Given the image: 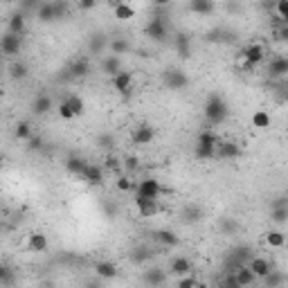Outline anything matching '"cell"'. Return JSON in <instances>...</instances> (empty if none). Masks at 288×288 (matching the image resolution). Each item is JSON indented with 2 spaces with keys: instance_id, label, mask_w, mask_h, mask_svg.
I'll use <instances>...</instances> for the list:
<instances>
[{
  "instance_id": "1",
  "label": "cell",
  "mask_w": 288,
  "mask_h": 288,
  "mask_svg": "<svg viewBox=\"0 0 288 288\" xmlns=\"http://www.w3.org/2000/svg\"><path fill=\"white\" fill-rule=\"evenodd\" d=\"M230 115V106L228 101H225L218 93H212L210 97L205 101V120L207 124H212V126H221V124L228 120Z\"/></svg>"
},
{
  "instance_id": "2",
  "label": "cell",
  "mask_w": 288,
  "mask_h": 288,
  "mask_svg": "<svg viewBox=\"0 0 288 288\" xmlns=\"http://www.w3.org/2000/svg\"><path fill=\"white\" fill-rule=\"evenodd\" d=\"M263 59H266V48H263L261 43L246 45L239 54V61H241V68H243V70H255V65H259Z\"/></svg>"
},
{
  "instance_id": "3",
  "label": "cell",
  "mask_w": 288,
  "mask_h": 288,
  "mask_svg": "<svg viewBox=\"0 0 288 288\" xmlns=\"http://www.w3.org/2000/svg\"><path fill=\"white\" fill-rule=\"evenodd\" d=\"M144 34L156 43H165L169 41V25L165 20V16H153L144 27Z\"/></svg>"
},
{
  "instance_id": "4",
  "label": "cell",
  "mask_w": 288,
  "mask_h": 288,
  "mask_svg": "<svg viewBox=\"0 0 288 288\" xmlns=\"http://www.w3.org/2000/svg\"><path fill=\"white\" fill-rule=\"evenodd\" d=\"M162 83L169 90H185L189 86V77L180 68H169V70H165V75H162Z\"/></svg>"
},
{
  "instance_id": "5",
  "label": "cell",
  "mask_w": 288,
  "mask_h": 288,
  "mask_svg": "<svg viewBox=\"0 0 288 288\" xmlns=\"http://www.w3.org/2000/svg\"><path fill=\"white\" fill-rule=\"evenodd\" d=\"M20 48H23V36H18V34L7 32L5 36H0V54L14 56L20 52Z\"/></svg>"
},
{
  "instance_id": "6",
  "label": "cell",
  "mask_w": 288,
  "mask_h": 288,
  "mask_svg": "<svg viewBox=\"0 0 288 288\" xmlns=\"http://www.w3.org/2000/svg\"><path fill=\"white\" fill-rule=\"evenodd\" d=\"M110 79H113V88H115L122 97H128V95H131V90H133V72L120 70L117 75H113Z\"/></svg>"
},
{
  "instance_id": "7",
  "label": "cell",
  "mask_w": 288,
  "mask_h": 288,
  "mask_svg": "<svg viewBox=\"0 0 288 288\" xmlns=\"http://www.w3.org/2000/svg\"><path fill=\"white\" fill-rule=\"evenodd\" d=\"M160 194H165V187L158 183L156 178H144L138 185V196H146V198H158Z\"/></svg>"
},
{
  "instance_id": "8",
  "label": "cell",
  "mask_w": 288,
  "mask_h": 288,
  "mask_svg": "<svg viewBox=\"0 0 288 288\" xmlns=\"http://www.w3.org/2000/svg\"><path fill=\"white\" fill-rule=\"evenodd\" d=\"M156 138V128L151 126V124H140V126H135V131L131 135L133 144L138 146H144V144H151Z\"/></svg>"
},
{
  "instance_id": "9",
  "label": "cell",
  "mask_w": 288,
  "mask_h": 288,
  "mask_svg": "<svg viewBox=\"0 0 288 288\" xmlns=\"http://www.w3.org/2000/svg\"><path fill=\"white\" fill-rule=\"evenodd\" d=\"M241 156V146L232 142V140H228V142H218L216 144V158H221V160H236V158Z\"/></svg>"
},
{
  "instance_id": "10",
  "label": "cell",
  "mask_w": 288,
  "mask_h": 288,
  "mask_svg": "<svg viewBox=\"0 0 288 288\" xmlns=\"http://www.w3.org/2000/svg\"><path fill=\"white\" fill-rule=\"evenodd\" d=\"M246 266L250 268L252 273H255L257 279H263V277H266V275L270 273V270H273V266H270V261H268L266 257H250Z\"/></svg>"
},
{
  "instance_id": "11",
  "label": "cell",
  "mask_w": 288,
  "mask_h": 288,
  "mask_svg": "<svg viewBox=\"0 0 288 288\" xmlns=\"http://www.w3.org/2000/svg\"><path fill=\"white\" fill-rule=\"evenodd\" d=\"M135 207H138L140 216H153L160 212L158 198H146V196H135Z\"/></svg>"
},
{
  "instance_id": "12",
  "label": "cell",
  "mask_w": 288,
  "mask_h": 288,
  "mask_svg": "<svg viewBox=\"0 0 288 288\" xmlns=\"http://www.w3.org/2000/svg\"><path fill=\"white\" fill-rule=\"evenodd\" d=\"M68 72H70L75 79H83L90 75V61L86 56H77L75 61H72L70 65H68Z\"/></svg>"
},
{
  "instance_id": "13",
  "label": "cell",
  "mask_w": 288,
  "mask_h": 288,
  "mask_svg": "<svg viewBox=\"0 0 288 288\" xmlns=\"http://www.w3.org/2000/svg\"><path fill=\"white\" fill-rule=\"evenodd\" d=\"M268 75L273 79H284L288 75V59L286 56H275L268 65Z\"/></svg>"
},
{
  "instance_id": "14",
  "label": "cell",
  "mask_w": 288,
  "mask_h": 288,
  "mask_svg": "<svg viewBox=\"0 0 288 288\" xmlns=\"http://www.w3.org/2000/svg\"><path fill=\"white\" fill-rule=\"evenodd\" d=\"M218 142H221V138H218L212 128H203V131L198 133V140H196V146H203V149H216Z\"/></svg>"
},
{
  "instance_id": "15",
  "label": "cell",
  "mask_w": 288,
  "mask_h": 288,
  "mask_svg": "<svg viewBox=\"0 0 288 288\" xmlns=\"http://www.w3.org/2000/svg\"><path fill=\"white\" fill-rule=\"evenodd\" d=\"M183 221L185 223H201L203 218H205V212H203V207H198L196 203H191V205H185L183 207Z\"/></svg>"
},
{
  "instance_id": "16",
  "label": "cell",
  "mask_w": 288,
  "mask_h": 288,
  "mask_svg": "<svg viewBox=\"0 0 288 288\" xmlns=\"http://www.w3.org/2000/svg\"><path fill=\"white\" fill-rule=\"evenodd\" d=\"M101 70H104L108 77L117 75L120 70H124V68H122V56H117V54L104 56V59H101Z\"/></svg>"
},
{
  "instance_id": "17",
  "label": "cell",
  "mask_w": 288,
  "mask_h": 288,
  "mask_svg": "<svg viewBox=\"0 0 288 288\" xmlns=\"http://www.w3.org/2000/svg\"><path fill=\"white\" fill-rule=\"evenodd\" d=\"M176 52H178V56L180 59H189L191 56V36L189 34H176Z\"/></svg>"
},
{
  "instance_id": "18",
  "label": "cell",
  "mask_w": 288,
  "mask_h": 288,
  "mask_svg": "<svg viewBox=\"0 0 288 288\" xmlns=\"http://www.w3.org/2000/svg\"><path fill=\"white\" fill-rule=\"evenodd\" d=\"M81 178L86 180V183H90V185H95V187H97V185L104 183V171H101V167H97V165H86Z\"/></svg>"
},
{
  "instance_id": "19",
  "label": "cell",
  "mask_w": 288,
  "mask_h": 288,
  "mask_svg": "<svg viewBox=\"0 0 288 288\" xmlns=\"http://www.w3.org/2000/svg\"><path fill=\"white\" fill-rule=\"evenodd\" d=\"M234 279H236V286L239 288H246V286H252L257 281L255 277V273H252L248 266H241V268H236L234 270Z\"/></svg>"
},
{
  "instance_id": "20",
  "label": "cell",
  "mask_w": 288,
  "mask_h": 288,
  "mask_svg": "<svg viewBox=\"0 0 288 288\" xmlns=\"http://www.w3.org/2000/svg\"><path fill=\"white\" fill-rule=\"evenodd\" d=\"M88 50H90V54H104L108 50V38L104 34H93L88 41Z\"/></svg>"
},
{
  "instance_id": "21",
  "label": "cell",
  "mask_w": 288,
  "mask_h": 288,
  "mask_svg": "<svg viewBox=\"0 0 288 288\" xmlns=\"http://www.w3.org/2000/svg\"><path fill=\"white\" fill-rule=\"evenodd\" d=\"M156 239H158V243H160L162 248H176L180 243V236L176 232H171V230H158Z\"/></svg>"
},
{
  "instance_id": "22",
  "label": "cell",
  "mask_w": 288,
  "mask_h": 288,
  "mask_svg": "<svg viewBox=\"0 0 288 288\" xmlns=\"http://www.w3.org/2000/svg\"><path fill=\"white\" fill-rule=\"evenodd\" d=\"M25 27H27V20H25V14H23V11H16V14H11L9 25H7V32H11V34H18V36H23Z\"/></svg>"
},
{
  "instance_id": "23",
  "label": "cell",
  "mask_w": 288,
  "mask_h": 288,
  "mask_svg": "<svg viewBox=\"0 0 288 288\" xmlns=\"http://www.w3.org/2000/svg\"><path fill=\"white\" fill-rule=\"evenodd\" d=\"M32 110H34V115H48V113L52 110V99H50L48 95H38V97L32 101Z\"/></svg>"
},
{
  "instance_id": "24",
  "label": "cell",
  "mask_w": 288,
  "mask_h": 288,
  "mask_svg": "<svg viewBox=\"0 0 288 288\" xmlns=\"http://www.w3.org/2000/svg\"><path fill=\"white\" fill-rule=\"evenodd\" d=\"M95 273L101 279H113V277H117V266L113 261H99V263H95Z\"/></svg>"
},
{
  "instance_id": "25",
  "label": "cell",
  "mask_w": 288,
  "mask_h": 288,
  "mask_svg": "<svg viewBox=\"0 0 288 288\" xmlns=\"http://www.w3.org/2000/svg\"><path fill=\"white\" fill-rule=\"evenodd\" d=\"M189 9L198 16H210L214 11V0H189Z\"/></svg>"
},
{
  "instance_id": "26",
  "label": "cell",
  "mask_w": 288,
  "mask_h": 288,
  "mask_svg": "<svg viewBox=\"0 0 288 288\" xmlns=\"http://www.w3.org/2000/svg\"><path fill=\"white\" fill-rule=\"evenodd\" d=\"M169 270H171L173 275H178V277H183V275H189V273H191V261H189L187 257H176V259L171 261V268H169Z\"/></svg>"
},
{
  "instance_id": "27",
  "label": "cell",
  "mask_w": 288,
  "mask_h": 288,
  "mask_svg": "<svg viewBox=\"0 0 288 288\" xmlns=\"http://www.w3.org/2000/svg\"><path fill=\"white\" fill-rule=\"evenodd\" d=\"M108 50H110V54L122 56V54L131 52V43H128L126 38H110V41H108Z\"/></svg>"
},
{
  "instance_id": "28",
  "label": "cell",
  "mask_w": 288,
  "mask_h": 288,
  "mask_svg": "<svg viewBox=\"0 0 288 288\" xmlns=\"http://www.w3.org/2000/svg\"><path fill=\"white\" fill-rule=\"evenodd\" d=\"M27 75H30V68H27V63H23V61H14L9 65V77L14 81H23V79H27Z\"/></svg>"
},
{
  "instance_id": "29",
  "label": "cell",
  "mask_w": 288,
  "mask_h": 288,
  "mask_svg": "<svg viewBox=\"0 0 288 288\" xmlns=\"http://www.w3.org/2000/svg\"><path fill=\"white\" fill-rule=\"evenodd\" d=\"M48 236H45L43 232H34L30 234V250L32 252H45L48 250Z\"/></svg>"
},
{
  "instance_id": "30",
  "label": "cell",
  "mask_w": 288,
  "mask_h": 288,
  "mask_svg": "<svg viewBox=\"0 0 288 288\" xmlns=\"http://www.w3.org/2000/svg\"><path fill=\"white\" fill-rule=\"evenodd\" d=\"M142 281L144 284H149V286H162L167 281V277H165V273H162L160 268H153V270H146Z\"/></svg>"
},
{
  "instance_id": "31",
  "label": "cell",
  "mask_w": 288,
  "mask_h": 288,
  "mask_svg": "<svg viewBox=\"0 0 288 288\" xmlns=\"http://www.w3.org/2000/svg\"><path fill=\"white\" fill-rule=\"evenodd\" d=\"M88 162L83 160V158H79V156H72V158H68V162H65V169L72 173V176H81L83 173V169H86Z\"/></svg>"
},
{
  "instance_id": "32",
  "label": "cell",
  "mask_w": 288,
  "mask_h": 288,
  "mask_svg": "<svg viewBox=\"0 0 288 288\" xmlns=\"http://www.w3.org/2000/svg\"><path fill=\"white\" fill-rule=\"evenodd\" d=\"M113 14H115V18H117V20H131V18H135V9L126 3V0L117 5V7L113 9Z\"/></svg>"
},
{
  "instance_id": "33",
  "label": "cell",
  "mask_w": 288,
  "mask_h": 288,
  "mask_svg": "<svg viewBox=\"0 0 288 288\" xmlns=\"http://www.w3.org/2000/svg\"><path fill=\"white\" fill-rule=\"evenodd\" d=\"M270 218H273L275 223H279V225H284V223H286V218H288V207H286V203H284V201L275 203L273 212H270Z\"/></svg>"
},
{
  "instance_id": "34",
  "label": "cell",
  "mask_w": 288,
  "mask_h": 288,
  "mask_svg": "<svg viewBox=\"0 0 288 288\" xmlns=\"http://www.w3.org/2000/svg\"><path fill=\"white\" fill-rule=\"evenodd\" d=\"M14 135H16V140L27 142V140H30V135H32V124L27 120H20L18 124H16V128H14Z\"/></svg>"
},
{
  "instance_id": "35",
  "label": "cell",
  "mask_w": 288,
  "mask_h": 288,
  "mask_svg": "<svg viewBox=\"0 0 288 288\" xmlns=\"http://www.w3.org/2000/svg\"><path fill=\"white\" fill-rule=\"evenodd\" d=\"M266 243L270 248H284L286 246V234L281 230H273V232L266 234Z\"/></svg>"
},
{
  "instance_id": "36",
  "label": "cell",
  "mask_w": 288,
  "mask_h": 288,
  "mask_svg": "<svg viewBox=\"0 0 288 288\" xmlns=\"http://www.w3.org/2000/svg\"><path fill=\"white\" fill-rule=\"evenodd\" d=\"M34 14H36V18L41 20V23H52V20H54L52 5H50V3H41V5L36 7V11H34Z\"/></svg>"
},
{
  "instance_id": "37",
  "label": "cell",
  "mask_w": 288,
  "mask_h": 288,
  "mask_svg": "<svg viewBox=\"0 0 288 288\" xmlns=\"http://www.w3.org/2000/svg\"><path fill=\"white\" fill-rule=\"evenodd\" d=\"M252 126H255V128H268L270 126V113L255 110V113H252Z\"/></svg>"
},
{
  "instance_id": "38",
  "label": "cell",
  "mask_w": 288,
  "mask_h": 288,
  "mask_svg": "<svg viewBox=\"0 0 288 288\" xmlns=\"http://www.w3.org/2000/svg\"><path fill=\"white\" fill-rule=\"evenodd\" d=\"M263 279H266V286H268V288H279V286L286 284V277L279 273V270H270V273H268Z\"/></svg>"
},
{
  "instance_id": "39",
  "label": "cell",
  "mask_w": 288,
  "mask_h": 288,
  "mask_svg": "<svg viewBox=\"0 0 288 288\" xmlns=\"http://www.w3.org/2000/svg\"><path fill=\"white\" fill-rule=\"evenodd\" d=\"M50 5H52L54 20L65 18V14H68V3H65V0H50Z\"/></svg>"
},
{
  "instance_id": "40",
  "label": "cell",
  "mask_w": 288,
  "mask_h": 288,
  "mask_svg": "<svg viewBox=\"0 0 288 288\" xmlns=\"http://www.w3.org/2000/svg\"><path fill=\"white\" fill-rule=\"evenodd\" d=\"M65 101H68V106L72 108V113H75V117L83 115V108H86V104H83V99L79 97V95H70V97H68Z\"/></svg>"
},
{
  "instance_id": "41",
  "label": "cell",
  "mask_w": 288,
  "mask_h": 288,
  "mask_svg": "<svg viewBox=\"0 0 288 288\" xmlns=\"http://www.w3.org/2000/svg\"><path fill=\"white\" fill-rule=\"evenodd\" d=\"M149 257H151V250L146 246L133 248V252H131V261H135V263H144Z\"/></svg>"
},
{
  "instance_id": "42",
  "label": "cell",
  "mask_w": 288,
  "mask_h": 288,
  "mask_svg": "<svg viewBox=\"0 0 288 288\" xmlns=\"http://www.w3.org/2000/svg\"><path fill=\"white\" fill-rule=\"evenodd\" d=\"M273 7H275V16H277L279 20L288 23V0H275Z\"/></svg>"
},
{
  "instance_id": "43",
  "label": "cell",
  "mask_w": 288,
  "mask_h": 288,
  "mask_svg": "<svg viewBox=\"0 0 288 288\" xmlns=\"http://www.w3.org/2000/svg\"><path fill=\"white\" fill-rule=\"evenodd\" d=\"M0 284L3 286L14 284V270H11L9 266H0Z\"/></svg>"
},
{
  "instance_id": "44",
  "label": "cell",
  "mask_w": 288,
  "mask_h": 288,
  "mask_svg": "<svg viewBox=\"0 0 288 288\" xmlns=\"http://www.w3.org/2000/svg\"><path fill=\"white\" fill-rule=\"evenodd\" d=\"M236 230H239V223H236L234 218H223L221 221V232L223 234H234Z\"/></svg>"
},
{
  "instance_id": "45",
  "label": "cell",
  "mask_w": 288,
  "mask_h": 288,
  "mask_svg": "<svg viewBox=\"0 0 288 288\" xmlns=\"http://www.w3.org/2000/svg\"><path fill=\"white\" fill-rule=\"evenodd\" d=\"M194 153L198 160H214V158H216V149H203V146H196Z\"/></svg>"
},
{
  "instance_id": "46",
  "label": "cell",
  "mask_w": 288,
  "mask_h": 288,
  "mask_svg": "<svg viewBox=\"0 0 288 288\" xmlns=\"http://www.w3.org/2000/svg\"><path fill=\"white\" fill-rule=\"evenodd\" d=\"M59 115H61V120H75V113H72V108L68 106L65 99L59 104Z\"/></svg>"
},
{
  "instance_id": "47",
  "label": "cell",
  "mask_w": 288,
  "mask_h": 288,
  "mask_svg": "<svg viewBox=\"0 0 288 288\" xmlns=\"http://www.w3.org/2000/svg\"><path fill=\"white\" fill-rule=\"evenodd\" d=\"M27 149L30 151H41L43 149V138L41 135H30V140H27Z\"/></svg>"
},
{
  "instance_id": "48",
  "label": "cell",
  "mask_w": 288,
  "mask_h": 288,
  "mask_svg": "<svg viewBox=\"0 0 288 288\" xmlns=\"http://www.w3.org/2000/svg\"><path fill=\"white\" fill-rule=\"evenodd\" d=\"M124 169H126V171H138V167H140V160L135 156H126L124 158Z\"/></svg>"
},
{
  "instance_id": "49",
  "label": "cell",
  "mask_w": 288,
  "mask_h": 288,
  "mask_svg": "<svg viewBox=\"0 0 288 288\" xmlns=\"http://www.w3.org/2000/svg\"><path fill=\"white\" fill-rule=\"evenodd\" d=\"M178 286H180V288H191V286H198V279H196V277H187V275H183V277L178 279Z\"/></svg>"
},
{
  "instance_id": "50",
  "label": "cell",
  "mask_w": 288,
  "mask_h": 288,
  "mask_svg": "<svg viewBox=\"0 0 288 288\" xmlns=\"http://www.w3.org/2000/svg\"><path fill=\"white\" fill-rule=\"evenodd\" d=\"M275 36H277L279 41H286L288 38V23H281L279 27H275Z\"/></svg>"
},
{
  "instance_id": "51",
  "label": "cell",
  "mask_w": 288,
  "mask_h": 288,
  "mask_svg": "<svg viewBox=\"0 0 288 288\" xmlns=\"http://www.w3.org/2000/svg\"><path fill=\"white\" fill-rule=\"evenodd\" d=\"M117 189H120V191H131L133 189V183L126 176H122V178H117Z\"/></svg>"
},
{
  "instance_id": "52",
  "label": "cell",
  "mask_w": 288,
  "mask_h": 288,
  "mask_svg": "<svg viewBox=\"0 0 288 288\" xmlns=\"http://www.w3.org/2000/svg\"><path fill=\"white\" fill-rule=\"evenodd\" d=\"M104 165H106V169H110V171H117V169H120V160H117L115 156H106Z\"/></svg>"
},
{
  "instance_id": "53",
  "label": "cell",
  "mask_w": 288,
  "mask_h": 288,
  "mask_svg": "<svg viewBox=\"0 0 288 288\" xmlns=\"http://www.w3.org/2000/svg\"><path fill=\"white\" fill-rule=\"evenodd\" d=\"M97 142H99V146H101V149H113V142H115V140H113V135H101V138L97 140Z\"/></svg>"
},
{
  "instance_id": "54",
  "label": "cell",
  "mask_w": 288,
  "mask_h": 288,
  "mask_svg": "<svg viewBox=\"0 0 288 288\" xmlns=\"http://www.w3.org/2000/svg\"><path fill=\"white\" fill-rule=\"evenodd\" d=\"M20 5H23V9H34L36 11V7L41 5V0H20Z\"/></svg>"
},
{
  "instance_id": "55",
  "label": "cell",
  "mask_w": 288,
  "mask_h": 288,
  "mask_svg": "<svg viewBox=\"0 0 288 288\" xmlns=\"http://www.w3.org/2000/svg\"><path fill=\"white\" fill-rule=\"evenodd\" d=\"M97 3H99V0H79V9L88 11V9H93Z\"/></svg>"
},
{
  "instance_id": "56",
  "label": "cell",
  "mask_w": 288,
  "mask_h": 288,
  "mask_svg": "<svg viewBox=\"0 0 288 288\" xmlns=\"http://www.w3.org/2000/svg\"><path fill=\"white\" fill-rule=\"evenodd\" d=\"M151 3H153L156 7H167V5H171V0H151Z\"/></svg>"
},
{
  "instance_id": "57",
  "label": "cell",
  "mask_w": 288,
  "mask_h": 288,
  "mask_svg": "<svg viewBox=\"0 0 288 288\" xmlns=\"http://www.w3.org/2000/svg\"><path fill=\"white\" fill-rule=\"evenodd\" d=\"M106 3H108V5H110V7H113V9H115V7H117V5H120V3H124V0H106Z\"/></svg>"
},
{
  "instance_id": "58",
  "label": "cell",
  "mask_w": 288,
  "mask_h": 288,
  "mask_svg": "<svg viewBox=\"0 0 288 288\" xmlns=\"http://www.w3.org/2000/svg\"><path fill=\"white\" fill-rule=\"evenodd\" d=\"M3 165H5V158H3V156H0V169H3Z\"/></svg>"
},
{
  "instance_id": "59",
  "label": "cell",
  "mask_w": 288,
  "mask_h": 288,
  "mask_svg": "<svg viewBox=\"0 0 288 288\" xmlns=\"http://www.w3.org/2000/svg\"><path fill=\"white\" fill-rule=\"evenodd\" d=\"M3 3H14V0H3Z\"/></svg>"
},
{
  "instance_id": "60",
  "label": "cell",
  "mask_w": 288,
  "mask_h": 288,
  "mask_svg": "<svg viewBox=\"0 0 288 288\" xmlns=\"http://www.w3.org/2000/svg\"><path fill=\"white\" fill-rule=\"evenodd\" d=\"M0 97H3V90H0Z\"/></svg>"
}]
</instances>
